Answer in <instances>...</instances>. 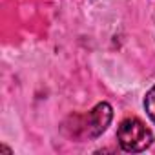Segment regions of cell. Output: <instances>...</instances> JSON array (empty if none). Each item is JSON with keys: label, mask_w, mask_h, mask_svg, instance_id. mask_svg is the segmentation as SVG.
Masks as SVG:
<instances>
[{"label": "cell", "mask_w": 155, "mask_h": 155, "mask_svg": "<svg viewBox=\"0 0 155 155\" xmlns=\"http://www.w3.org/2000/svg\"><path fill=\"white\" fill-rule=\"evenodd\" d=\"M69 119L73 120L71 137H75V139H97L108 130V126L113 119V110L108 102H99L86 115H73Z\"/></svg>", "instance_id": "obj_1"}, {"label": "cell", "mask_w": 155, "mask_h": 155, "mask_svg": "<svg viewBox=\"0 0 155 155\" xmlns=\"http://www.w3.org/2000/svg\"><path fill=\"white\" fill-rule=\"evenodd\" d=\"M117 140H119V144H120V148L124 151L140 153V151H144V150H148L151 146L153 135L144 126L142 120H139L137 117H128L119 124Z\"/></svg>", "instance_id": "obj_2"}, {"label": "cell", "mask_w": 155, "mask_h": 155, "mask_svg": "<svg viewBox=\"0 0 155 155\" xmlns=\"http://www.w3.org/2000/svg\"><path fill=\"white\" fill-rule=\"evenodd\" d=\"M144 110H146L148 117L151 119V122L155 124V86H151L144 97Z\"/></svg>", "instance_id": "obj_3"}]
</instances>
